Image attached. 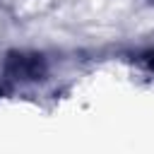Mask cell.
Masks as SVG:
<instances>
[{
  "instance_id": "obj_1",
  "label": "cell",
  "mask_w": 154,
  "mask_h": 154,
  "mask_svg": "<svg viewBox=\"0 0 154 154\" xmlns=\"http://www.w3.org/2000/svg\"><path fill=\"white\" fill-rule=\"evenodd\" d=\"M5 70L10 77L14 79H24V82H31V79H41L43 72H46V63L41 55L36 53H10L7 60H5Z\"/></svg>"
},
{
  "instance_id": "obj_2",
  "label": "cell",
  "mask_w": 154,
  "mask_h": 154,
  "mask_svg": "<svg viewBox=\"0 0 154 154\" xmlns=\"http://www.w3.org/2000/svg\"><path fill=\"white\" fill-rule=\"evenodd\" d=\"M0 91H2V87H0Z\"/></svg>"
}]
</instances>
